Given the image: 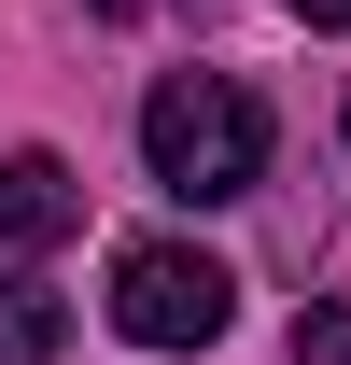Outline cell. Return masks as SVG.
I'll return each instance as SVG.
<instances>
[{
  "mask_svg": "<svg viewBox=\"0 0 351 365\" xmlns=\"http://www.w3.org/2000/svg\"><path fill=\"white\" fill-rule=\"evenodd\" d=\"M71 351V295H43L29 267H0V365H56Z\"/></svg>",
  "mask_w": 351,
  "mask_h": 365,
  "instance_id": "obj_4",
  "label": "cell"
},
{
  "mask_svg": "<svg viewBox=\"0 0 351 365\" xmlns=\"http://www.w3.org/2000/svg\"><path fill=\"white\" fill-rule=\"evenodd\" d=\"M141 169L169 182V197H197V211L253 197L267 182V98L239 71H169V85L141 98Z\"/></svg>",
  "mask_w": 351,
  "mask_h": 365,
  "instance_id": "obj_1",
  "label": "cell"
},
{
  "mask_svg": "<svg viewBox=\"0 0 351 365\" xmlns=\"http://www.w3.org/2000/svg\"><path fill=\"white\" fill-rule=\"evenodd\" d=\"M98 309H113V337H141V351H211L225 323H239V281H225L211 253H183V239H127Z\"/></svg>",
  "mask_w": 351,
  "mask_h": 365,
  "instance_id": "obj_2",
  "label": "cell"
},
{
  "mask_svg": "<svg viewBox=\"0 0 351 365\" xmlns=\"http://www.w3.org/2000/svg\"><path fill=\"white\" fill-rule=\"evenodd\" d=\"M295 365H351V295H323V309H295Z\"/></svg>",
  "mask_w": 351,
  "mask_h": 365,
  "instance_id": "obj_5",
  "label": "cell"
},
{
  "mask_svg": "<svg viewBox=\"0 0 351 365\" xmlns=\"http://www.w3.org/2000/svg\"><path fill=\"white\" fill-rule=\"evenodd\" d=\"M295 14H309V29H351V0H295Z\"/></svg>",
  "mask_w": 351,
  "mask_h": 365,
  "instance_id": "obj_6",
  "label": "cell"
},
{
  "mask_svg": "<svg viewBox=\"0 0 351 365\" xmlns=\"http://www.w3.org/2000/svg\"><path fill=\"white\" fill-rule=\"evenodd\" d=\"M71 225H85L71 155H43V140H29V155H0V239H14V253H56Z\"/></svg>",
  "mask_w": 351,
  "mask_h": 365,
  "instance_id": "obj_3",
  "label": "cell"
}]
</instances>
